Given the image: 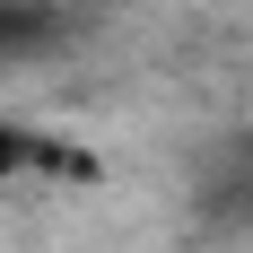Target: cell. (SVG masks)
Here are the masks:
<instances>
[{
    "label": "cell",
    "mask_w": 253,
    "mask_h": 253,
    "mask_svg": "<svg viewBox=\"0 0 253 253\" xmlns=\"http://www.w3.org/2000/svg\"><path fill=\"white\" fill-rule=\"evenodd\" d=\"M35 175H52V183H87L96 175V157L87 149H70V140H44L35 123H9L0 114V183H35Z\"/></svg>",
    "instance_id": "cell-1"
}]
</instances>
